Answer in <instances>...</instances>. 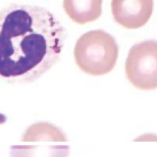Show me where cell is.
Here are the masks:
<instances>
[{
  "instance_id": "cell-6",
  "label": "cell",
  "mask_w": 157,
  "mask_h": 157,
  "mask_svg": "<svg viewBox=\"0 0 157 157\" xmlns=\"http://www.w3.org/2000/svg\"><path fill=\"white\" fill-rule=\"evenodd\" d=\"M64 132L55 125L40 122L29 126L25 132L22 141H66Z\"/></svg>"
},
{
  "instance_id": "cell-5",
  "label": "cell",
  "mask_w": 157,
  "mask_h": 157,
  "mask_svg": "<svg viewBox=\"0 0 157 157\" xmlns=\"http://www.w3.org/2000/svg\"><path fill=\"white\" fill-rule=\"evenodd\" d=\"M103 0H63V8L69 18L80 25L98 19L102 13Z\"/></svg>"
},
{
  "instance_id": "cell-3",
  "label": "cell",
  "mask_w": 157,
  "mask_h": 157,
  "mask_svg": "<svg viewBox=\"0 0 157 157\" xmlns=\"http://www.w3.org/2000/svg\"><path fill=\"white\" fill-rule=\"evenodd\" d=\"M129 81L141 90L157 88V41L147 40L130 49L125 64Z\"/></svg>"
},
{
  "instance_id": "cell-4",
  "label": "cell",
  "mask_w": 157,
  "mask_h": 157,
  "mask_svg": "<svg viewBox=\"0 0 157 157\" xmlns=\"http://www.w3.org/2000/svg\"><path fill=\"white\" fill-rule=\"evenodd\" d=\"M113 18L119 25L136 29L147 24L153 11V0H112Z\"/></svg>"
},
{
  "instance_id": "cell-2",
  "label": "cell",
  "mask_w": 157,
  "mask_h": 157,
  "mask_svg": "<svg viewBox=\"0 0 157 157\" xmlns=\"http://www.w3.org/2000/svg\"><path fill=\"white\" fill-rule=\"evenodd\" d=\"M118 45L108 32L101 29L83 34L75 47V58L85 73L102 75L110 72L117 60Z\"/></svg>"
},
{
  "instance_id": "cell-7",
  "label": "cell",
  "mask_w": 157,
  "mask_h": 157,
  "mask_svg": "<svg viewBox=\"0 0 157 157\" xmlns=\"http://www.w3.org/2000/svg\"><path fill=\"white\" fill-rule=\"evenodd\" d=\"M157 139V136L156 135L148 134V135H144L142 136H140L136 139V141H155Z\"/></svg>"
},
{
  "instance_id": "cell-1",
  "label": "cell",
  "mask_w": 157,
  "mask_h": 157,
  "mask_svg": "<svg viewBox=\"0 0 157 157\" xmlns=\"http://www.w3.org/2000/svg\"><path fill=\"white\" fill-rule=\"evenodd\" d=\"M66 38L64 26L44 8L12 4L0 9V78L37 80L58 61Z\"/></svg>"
}]
</instances>
